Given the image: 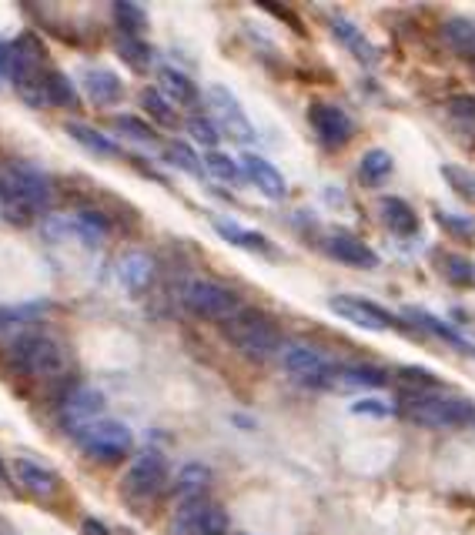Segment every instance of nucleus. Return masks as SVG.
Wrapping results in <instances>:
<instances>
[{
  "label": "nucleus",
  "mask_w": 475,
  "mask_h": 535,
  "mask_svg": "<svg viewBox=\"0 0 475 535\" xmlns=\"http://www.w3.org/2000/svg\"><path fill=\"white\" fill-rule=\"evenodd\" d=\"M81 84H84V94L91 97L97 107H111L124 97V84H121V77L114 71H107V67H87Z\"/></svg>",
  "instance_id": "obj_18"
},
{
  "label": "nucleus",
  "mask_w": 475,
  "mask_h": 535,
  "mask_svg": "<svg viewBox=\"0 0 475 535\" xmlns=\"http://www.w3.org/2000/svg\"><path fill=\"white\" fill-rule=\"evenodd\" d=\"M171 535H225L228 532V515L221 505L208 502L204 495L184 499L171 515L167 525Z\"/></svg>",
  "instance_id": "obj_8"
},
{
  "label": "nucleus",
  "mask_w": 475,
  "mask_h": 535,
  "mask_svg": "<svg viewBox=\"0 0 475 535\" xmlns=\"http://www.w3.org/2000/svg\"><path fill=\"white\" fill-rule=\"evenodd\" d=\"M13 478L17 486L27 488L34 499H54L60 492V476L48 465L34 462V459H17L13 462Z\"/></svg>",
  "instance_id": "obj_15"
},
{
  "label": "nucleus",
  "mask_w": 475,
  "mask_h": 535,
  "mask_svg": "<svg viewBox=\"0 0 475 535\" xmlns=\"http://www.w3.org/2000/svg\"><path fill=\"white\" fill-rule=\"evenodd\" d=\"M328 308H332L338 318L352 321V325L365 328V332H389V328L399 325L395 315H389L385 308H379V305H372V301L355 298V295H332L328 298Z\"/></svg>",
  "instance_id": "obj_12"
},
{
  "label": "nucleus",
  "mask_w": 475,
  "mask_h": 535,
  "mask_svg": "<svg viewBox=\"0 0 475 535\" xmlns=\"http://www.w3.org/2000/svg\"><path fill=\"white\" fill-rule=\"evenodd\" d=\"M165 161H167V165L181 167L184 174H202V157L194 155L188 144H181V141H167L165 144Z\"/></svg>",
  "instance_id": "obj_31"
},
{
  "label": "nucleus",
  "mask_w": 475,
  "mask_h": 535,
  "mask_svg": "<svg viewBox=\"0 0 475 535\" xmlns=\"http://www.w3.org/2000/svg\"><path fill=\"white\" fill-rule=\"evenodd\" d=\"M104 412V395L91 388V385H77L74 392H67V398L60 402V418H64V428L67 432H81L84 425L97 422V415Z\"/></svg>",
  "instance_id": "obj_13"
},
{
  "label": "nucleus",
  "mask_w": 475,
  "mask_h": 535,
  "mask_svg": "<svg viewBox=\"0 0 475 535\" xmlns=\"http://www.w3.org/2000/svg\"><path fill=\"white\" fill-rule=\"evenodd\" d=\"M228 345L241 352V355L255 358V361H264V358L278 355L285 342H282V332L264 311L258 308H238L231 318L221 325Z\"/></svg>",
  "instance_id": "obj_2"
},
{
  "label": "nucleus",
  "mask_w": 475,
  "mask_h": 535,
  "mask_svg": "<svg viewBox=\"0 0 475 535\" xmlns=\"http://www.w3.org/2000/svg\"><path fill=\"white\" fill-rule=\"evenodd\" d=\"M77 445L97 462H121L134 449V432L118 418H97L77 432Z\"/></svg>",
  "instance_id": "obj_5"
},
{
  "label": "nucleus",
  "mask_w": 475,
  "mask_h": 535,
  "mask_svg": "<svg viewBox=\"0 0 475 535\" xmlns=\"http://www.w3.org/2000/svg\"><path fill=\"white\" fill-rule=\"evenodd\" d=\"M202 171H208V174L218 178V181H235L238 178V165L225 155V151H208V155L202 157Z\"/></svg>",
  "instance_id": "obj_34"
},
{
  "label": "nucleus",
  "mask_w": 475,
  "mask_h": 535,
  "mask_svg": "<svg viewBox=\"0 0 475 535\" xmlns=\"http://www.w3.org/2000/svg\"><path fill=\"white\" fill-rule=\"evenodd\" d=\"M402 415L418 428H459L475 418V405L455 395L418 392L402 402Z\"/></svg>",
  "instance_id": "obj_3"
},
{
  "label": "nucleus",
  "mask_w": 475,
  "mask_h": 535,
  "mask_svg": "<svg viewBox=\"0 0 475 535\" xmlns=\"http://www.w3.org/2000/svg\"><path fill=\"white\" fill-rule=\"evenodd\" d=\"M188 128H191V134H194V141L208 144V147H214V144H218V138H221V134H218V128H214L208 118H191Z\"/></svg>",
  "instance_id": "obj_38"
},
{
  "label": "nucleus",
  "mask_w": 475,
  "mask_h": 535,
  "mask_svg": "<svg viewBox=\"0 0 475 535\" xmlns=\"http://www.w3.org/2000/svg\"><path fill=\"white\" fill-rule=\"evenodd\" d=\"M402 381H405V385H408V381H416V385H435V379H432V375H426L422 369H405Z\"/></svg>",
  "instance_id": "obj_41"
},
{
  "label": "nucleus",
  "mask_w": 475,
  "mask_h": 535,
  "mask_svg": "<svg viewBox=\"0 0 475 535\" xmlns=\"http://www.w3.org/2000/svg\"><path fill=\"white\" fill-rule=\"evenodd\" d=\"M282 361H285V371L291 375V381L305 385V388H335V371L338 365L328 361V358L315 352L309 345H285L282 348Z\"/></svg>",
  "instance_id": "obj_9"
},
{
  "label": "nucleus",
  "mask_w": 475,
  "mask_h": 535,
  "mask_svg": "<svg viewBox=\"0 0 475 535\" xmlns=\"http://www.w3.org/2000/svg\"><path fill=\"white\" fill-rule=\"evenodd\" d=\"M114 21H118V27H121V37H141L148 13H144L141 4L118 0V4H114Z\"/></svg>",
  "instance_id": "obj_30"
},
{
  "label": "nucleus",
  "mask_w": 475,
  "mask_h": 535,
  "mask_svg": "<svg viewBox=\"0 0 475 535\" xmlns=\"http://www.w3.org/2000/svg\"><path fill=\"white\" fill-rule=\"evenodd\" d=\"M208 104H211L218 134H228V138H235V141H241V144L255 141V128H251L245 107H241V101H238L228 87L211 84V87H208Z\"/></svg>",
  "instance_id": "obj_10"
},
{
  "label": "nucleus",
  "mask_w": 475,
  "mask_h": 535,
  "mask_svg": "<svg viewBox=\"0 0 475 535\" xmlns=\"http://www.w3.org/2000/svg\"><path fill=\"white\" fill-rule=\"evenodd\" d=\"M325 251L332 254L335 262L348 264V268H362V272H369V268L379 264V254L358 238V235H352V231H332V235L325 238Z\"/></svg>",
  "instance_id": "obj_14"
},
{
  "label": "nucleus",
  "mask_w": 475,
  "mask_h": 535,
  "mask_svg": "<svg viewBox=\"0 0 475 535\" xmlns=\"http://www.w3.org/2000/svg\"><path fill=\"white\" fill-rule=\"evenodd\" d=\"M379 214L392 235H402V238L418 235V214L412 211V204L402 201V198H381Z\"/></svg>",
  "instance_id": "obj_19"
},
{
  "label": "nucleus",
  "mask_w": 475,
  "mask_h": 535,
  "mask_svg": "<svg viewBox=\"0 0 475 535\" xmlns=\"http://www.w3.org/2000/svg\"><path fill=\"white\" fill-rule=\"evenodd\" d=\"M241 171H245V178L255 184V188L268 194V198H285V174L272 165V161H264L262 155H245L241 157Z\"/></svg>",
  "instance_id": "obj_17"
},
{
  "label": "nucleus",
  "mask_w": 475,
  "mask_h": 535,
  "mask_svg": "<svg viewBox=\"0 0 475 535\" xmlns=\"http://www.w3.org/2000/svg\"><path fill=\"white\" fill-rule=\"evenodd\" d=\"M178 492H184L188 499H194V495H202L204 488L211 486V468L208 465H202V462H188V465H181V472H178Z\"/></svg>",
  "instance_id": "obj_28"
},
{
  "label": "nucleus",
  "mask_w": 475,
  "mask_h": 535,
  "mask_svg": "<svg viewBox=\"0 0 475 535\" xmlns=\"http://www.w3.org/2000/svg\"><path fill=\"white\" fill-rule=\"evenodd\" d=\"M332 34L342 40L345 48L352 50L362 64H375V48H372V40L362 31H358L355 24H348L345 17H332Z\"/></svg>",
  "instance_id": "obj_22"
},
{
  "label": "nucleus",
  "mask_w": 475,
  "mask_h": 535,
  "mask_svg": "<svg viewBox=\"0 0 475 535\" xmlns=\"http://www.w3.org/2000/svg\"><path fill=\"white\" fill-rule=\"evenodd\" d=\"M64 131L71 134V138L81 144V147H87L91 155H97V157H114V155H118V144L111 141V138H104V134L97 131V128H91V124H77V120H71Z\"/></svg>",
  "instance_id": "obj_25"
},
{
  "label": "nucleus",
  "mask_w": 475,
  "mask_h": 535,
  "mask_svg": "<svg viewBox=\"0 0 475 535\" xmlns=\"http://www.w3.org/2000/svg\"><path fill=\"white\" fill-rule=\"evenodd\" d=\"M449 107L459 120H475V97H452Z\"/></svg>",
  "instance_id": "obj_39"
},
{
  "label": "nucleus",
  "mask_w": 475,
  "mask_h": 535,
  "mask_svg": "<svg viewBox=\"0 0 475 535\" xmlns=\"http://www.w3.org/2000/svg\"><path fill=\"white\" fill-rule=\"evenodd\" d=\"M157 91L167 97V104H198V87L191 81L188 74L175 71V67H161L157 74Z\"/></svg>",
  "instance_id": "obj_20"
},
{
  "label": "nucleus",
  "mask_w": 475,
  "mask_h": 535,
  "mask_svg": "<svg viewBox=\"0 0 475 535\" xmlns=\"http://www.w3.org/2000/svg\"><path fill=\"white\" fill-rule=\"evenodd\" d=\"M40 87H44V104L48 107H77V91H74V84L67 74L44 71Z\"/></svg>",
  "instance_id": "obj_23"
},
{
  "label": "nucleus",
  "mask_w": 475,
  "mask_h": 535,
  "mask_svg": "<svg viewBox=\"0 0 475 535\" xmlns=\"http://www.w3.org/2000/svg\"><path fill=\"white\" fill-rule=\"evenodd\" d=\"M141 107L157 120V124H161V128H175V124H178V111L167 104V97L161 94L157 87H144V91H141Z\"/></svg>",
  "instance_id": "obj_29"
},
{
  "label": "nucleus",
  "mask_w": 475,
  "mask_h": 535,
  "mask_svg": "<svg viewBox=\"0 0 475 535\" xmlns=\"http://www.w3.org/2000/svg\"><path fill=\"white\" fill-rule=\"evenodd\" d=\"M167 486V465L157 452H144L131 462V468L121 478V495L131 509H141L144 502H151L161 495V488Z\"/></svg>",
  "instance_id": "obj_7"
},
{
  "label": "nucleus",
  "mask_w": 475,
  "mask_h": 535,
  "mask_svg": "<svg viewBox=\"0 0 475 535\" xmlns=\"http://www.w3.org/2000/svg\"><path fill=\"white\" fill-rule=\"evenodd\" d=\"M211 227L221 235V238H228L231 245H238V248L245 251H258V254H264L268 251V241H264V235H258V231H248V227H238L235 221H228V218H211Z\"/></svg>",
  "instance_id": "obj_24"
},
{
  "label": "nucleus",
  "mask_w": 475,
  "mask_h": 535,
  "mask_svg": "<svg viewBox=\"0 0 475 535\" xmlns=\"http://www.w3.org/2000/svg\"><path fill=\"white\" fill-rule=\"evenodd\" d=\"M309 120H311V131L318 134V141L325 144V147H332V151L345 147V144L355 138V124H352V118H348L338 104L315 101V104L309 107Z\"/></svg>",
  "instance_id": "obj_11"
},
{
  "label": "nucleus",
  "mask_w": 475,
  "mask_h": 535,
  "mask_svg": "<svg viewBox=\"0 0 475 535\" xmlns=\"http://www.w3.org/2000/svg\"><path fill=\"white\" fill-rule=\"evenodd\" d=\"M181 301H184V308H188L194 318L218 321V325H225V321L241 308V301H238V295L231 288L218 285V281H208V278L188 281L184 291H181Z\"/></svg>",
  "instance_id": "obj_6"
},
{
  "label": "nucleus",
  "mask_w": 475,
  "mask_h": 535,
  "mask_svg": "<svg viewBox=\"0 0 475 535\" xmlns=\"http://www.w3.org/2000/svg\"><path fill=\"white\" fill-rule=\"evenodd\" d=\"M352 412H358V415H392V408L381 402H355Z\"/></svg>",
  "instance_id": "obj_40"
},
{
  "label": "nucleus",
  "mask_w": 475,
  "mask_h": 535,
  "mask_svg": "<svg viewBox=\"0 0 475 535\" xmlns=\"http://www.w3.org/2000/svg\"><path fill=\"white\" fill-rule=\"evenodd\" d=\"M389 385V375L375 365H338L335 388H381Z\"/></svg>",
  "instance_id": "obj_21"
},
{
  "label": "nucleus",
  "mask_w": 475,
  "mask_h": 535,
  "mask_svg": "<svg viewBox=\"0 0 475 535\" xmlns=\"http://www.w3.org/2000/svg\"><path fill=\"white\" fill-rule=\"evenodd\" d=\"M11 361L13 369H21L24 375H34V379H58L67 369V355H64L60 342L40 332H27L21 338H13Z\"/></svg>",
  "instance_id": "obj_4"
},
{
  "label": "nucleus",
  "mask_w": 475,
  "mask_h": 535,
  "mask_svg": "<svg viewBox=\"0 0 475 535\" xmlns=\"http://www.w3.org/2000/svg\"><path fill=\"white\" fill-rule=\"evenodd\" d=\"M442 262H445L442 264V272H445L449 281H455V285H475V262L459 258V254H445Z\"/></svg>",
  "instance_id": "obj_35"
},
{
  "label": "nucleus",
  "mask_w": 475,
  "mask_h": 535,
  "mask_svg": "<svg viewBox=\"0 0 475 535\" xmlns=\"http://www.w3.org/2000/svg\"><path fill=\"white\" fill-rule=\"evenodd\" d=\"M392 174V155L389 151H365L362 161H358V178L365 181V184H381V178H389Z\"/></svg>",
  "instance_id": "obj_27"
},
{
  "label": "nucleus",
  "mask_w": 475,
  "mask_h": 535,
  "mask_svg": "<svg viewBox=\"0 0 475 535\" xmlns=\"http://www.w3.org/2000/svg\"><path fill=\"white\" fill-rule=\"evenodd\" d=\"M442 178L449 181L455 194H462L465 201H472V204H475V174L469 171V167L445 165V167H442Z\"/></svg>",
  "instance_id": "obj_33"
},
{
  "label": "nucleus",
  "mask_w": 475,
  "mask_h": 535,
  "mask_svg": "<svg viewBox=\"0 0 475 535\" xmlns=\"http://www.w3.org/2000/svg\"><path fill=\"white\" fill-rule=\"evenodd\" d=\"M118 54L121 60H128L134 71H144L151 64V48L144 44L141 37H118Z\"/></svg>",
  "instance_id": "obj_32"
},
{
  "label": "nucleus",
  "mask_w": 475,
  "mask_h": 535,
  "mask_svg": "<svg viewBox=\"0 0 475 535\" xmlns=\"http://www.w3.org/2000/svg\"><path fill=\"white\" fill-rule=\"evenodd\" d=\"M114 128H118L121 134L134 138V141H144V144L155 141L151 124H148V120H141V118H134V114H118V118H114Z\"/></svg>",
  "instance_id": "obj_36"
},
{
  "label": "nucleus",
  "mask_w": 475,
  "mask_h": 535,
  "mask_svg": "<svg viewBox=\"0 0 475 535\" xmlns=\"http://www.w3.org/2000/svg\"><path fill=\"white\" fill-rule=\"evenodd\" d=\"M0 77H4V74H0Z\"/></svg>",
  "instance_id": "obj_44"
},
{
  "label": "nucleus",
  "mask_w": 475,
  "mask_h": 535,
  "mask_svg": "<svg viewBox=\"0 0 475 535\" xmlns=\"http://www.w3.org/2000/svg\"><path fill=\"white\" fill-rule=\"evenodd\" d=\"M81 532H84V535H111V532H107V525H104V522H97V519H84Z\"/></svg>",
  "instance_id": "obj_42"
},
{
  "label": "nucleus",
  "mask_w": 475,
  "mask_h": 535,
  "mask_svg": "<svg viewBox=\"0 0 475 535\" xmlns=\"http://www.w3.org/2000/svg\"><path fill=\"white\" fill-rule=\"evenodd\" d=\"M442 34L449 40V48L455 54H465V58H475V21L472 17H452L445 21Z\"/></svg>",
  "instance_id": "obj_26"
},
{
  "label": "nucleus",
  "mask_w": 475,
  "mask_h": 535,
  "mask_svg": "<svg viewBox=\"0 0 475 535\" xmlns=\"http://www.w3.org/2000/svg\"><path fill=\"white\" fill-rule=\"evenodd\" d=\"M50 204V181L27 161H11L0 171V211L13 225L34 221Z\"/></svg>",
  "instance_id": "obj_1"
},
{
  "label": "nucleus",
  "mask_w": 475,
  "mask_h": 535,
  "mask_svg": "<svg viewBox=\"0 0 475 535\" xmlns=\"http://www.w3.org/2000/svg\"><path fill=\"white\" fill-rule=\"evenodd\" d=\"M0 476H4V465H0Z\"/></svg>",
  "instance_id": "obj_43"
},
{
  "label": "nucleus",
  "mask_w": 475,
  "mask_h": 535,
  "mask_svg": "<svg viewBox=\"0 0 475 535\" xmlns=\"http://www.w3.org/2000/svg\"><path fill=\"white\" fill-rule=\"evenodd\" d=\"M114 272H118V281L128 288L131 295H141V291H148V285L155 281L157 264H155V258H151L148 251L134 248V251H124V254H121L118 268H114Z\"/></svg>",
  "instance_id": "obj_16"
},
{
  "label": "nucleus",
  "mask_w": 475,
  "mask_h": 535,
  "mask_svg": "<svg viewBox=\"0 0 475 535\" xmlns=\"http://www.w3.org/2000/svg\"><path fill=\"white\" fill-rule=\"evenodd\" d=\"M435 221H439L442 227L455 231V235H462V238H475V218H469V214H449L445 208H439V211H435Z\"/></svg>",
  "instance_id": "obj_37"
}]
</instances>
